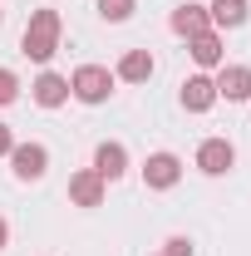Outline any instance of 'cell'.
Instances as JSON below:
<instances>
[{
  "mask_svg": "<svg viewBox=\"0 0 251 256\" xmlns=\"http://www.w3.org/2000/svg\"><path fill=\"white\" fill-rule=\"evenodd\" d=\"M172 30L182 34V40H192V34H202V30H212V20H207V5H178L172 10Z\"/></svg>",
  "mask_w": 251,
  "mask_h": 256,
  "instance_id": "obj_13",
  "label": "cell"
},
{
  "mask_svg": "<svg viewBox=\"0 0 251 256\" xmlns=\"http://www.w3.org/2000/svg\"><path fill=\"white\" fill-rule=\"evenodd\" d=\"M108 94H114V69H104V64H79V69L69 74V98H79V104H104Z\"/></svg>",
  "mask_w": 251,
  "mask_h": 256,
  "instance_id": "obj_2",
  "label": "cell"
},
{
  "mask_svg": "<svg viewBox=\"0 0 251 256\" xmlns=\"http://www.w3.org/2000/svg\"><path fill=\"white\" fill-rule=\"evenodd\" d=\"M94 172L104 178V182H118L128 172V148L124 143H98L94 148Z\"/></svg>",
  "mask_w": 251,
  "mask_h": 256,
  "instance_id": "obj_9",
  "label": "cell"
},
{
  "mask_svg": "<svg viewBox=\"0 0 251 256\" xmlns=\"http://www.w3.org/2000/svg\"><path fill=\"white\" fill-rule=\"evenodd\" d=\"M60 34H64L60 10H34L30 25H25V34H20V54L34 60V64H50L54 54H60Z\"/></svg>",
  "mask_w": 251,
  "mask_h": 256,
  "instance_id": "obj_1",
  "label": "cell"
},
{
  "mask_svg": "<svg viewBox=\"0 0 251 256\" xmlns=\"http://www.w3.org/2000/svg\"><path fill=\"white\" fill-rule=\"evenodd\" d=\"M10 148H15V138H10V124H0V158H10Z\"/></svg>",
  "mask_w": 251,
  "mask_h": 256,
  "instance_id": "obj_18",
  "label": "cell"
},
{
  "mask_svg": "<svg viewBox=\"0 0 251 256\" xmlns=\"http://www.w3.org/2000/svg\"><path fill=\"white\" fill-rule=\"evenodd\" d=\"M114 79H124V84H148L153 79V54L148 50H128L118 69H114Z\"/></svg>",
  "mask_w": 251,
  "mask_h": 256,
  "instance_id": "obj_12",
  "label": "cell"
},
{
  "mask_svg": "<svg viewBox=\"0 0 251 256\" xmlns=\"http://www.w3.org/2000/svg\"><path fill=\"white\" fill-rule=\"evenodd\" d=\"M143 182L153 192H168L182 182V158L178 153H148V162H143Z\"/></svg>",
  "mask_w": 251,
  "mask_h": 256,
  "instance_id": "obj_4",
  "label": "cell"
},
{
  "mask_svg": "<svg viewBox=\"0 0 251 256\" xmlns=\"http://www.w3.org/2000/svg\"><path fill=\"white\" fill-rule=\"evenodd\" d=\"M212 84H217V98H226V104H246V98H251V64H222Z\"/></svg>",
  "mask_w": 251,
  "mask_h": 256,
  "instance_id": "obj_5",
  "label": "cell"
},
{
  "mask_svg": "<svg viewBox=\"0 0 251 256\" xmlns=\"http://www.w3.org/2000/svg\"><path fill=\"white\" fill-rule=\"evenodd\" d=\"M158 256H162V252H158Z\"/></svg>",
  "mask_w": 251,
  "mask_h": 256,
  "instance_id": "obj_20",
  "label": "cell"
},
{
  "mask_svg": "<svg viewBox=\"0 0 251 256\" xmlns=\"http://www.w3.org/2000/svg\"><path fill=\"white\" fill-rule=\"evenodd\" d=\"M133 10H138V0H98V15H104L108 25H124Z\"/></svg>",
  "mask_w": 251,
  "mask_h": 256,
  "instance_id": "obj_15",
  "label": "cell"
},
{
  "mask_svg": "<svg viewBox=\"0 0 251 256\" xmlns=\"http://www.w3.org/2000/svg\"><path fill=\"white\" fill-rule=\"evenodd\" d=\"M15 94H20V79H15L10 69H0V108H5V104H15Z\"/></svg>",
  "mask_w": 251,
  "mask_h": 256,
  "instance_id": "obj_16",
  "label": "cell"
},
{
  "mask_svg": "<svg viewBox=\"0 0 251 256\" xmlns=\"http://www.w3.org/2000/svg\"><path fill=\"white\" fill-rule=\"evenodd\" d=\"M232 162H236V148H232L226 138H207V143L197 148V168H202L207 178H222V172H232Z\"/></svg>",
  "mask_w": 251,
  "mask_h": 256,
  "instance_id": "obj_6",
  "label": "cell"
},
{
  "mask_svg": "<svg viewBox=\"0 0 251 256\" xmlns=\"http://www.w3.org/2000/svg\"><path fill=\"white\" fill-rule=\"evenodd\" d=\"M10 168H15L20 182H40L44 168H50V148L44 143H15L10 148Z\"/></svg>",
  "mask_w": 251,
  "mask_h": 256,
  "instance_id": "obj_3",
  "label": "cell"
},
{
  "mask_svg": "<svg viewBox=\"0 0 251 256\" xmlns=\"http://www.w3.org/2000/svg\"><path fill=\"white\" fill-rule=\"evenodd\" d=\"M188 50H192V60L202 64V69H222V34H217V30L192 34V40H188Z\"/></svg>",
  "mask_w": 251,
  "mask_h": 256,
  "instance_id": "obj_14",
  "label": "cell"
},
{
  "mask_svg": "<svg viewBox=\"0 0 251 256\" xmlns=\"http://www.w3.org/2000/svg\"><path fill=\"white\" fill-rule=\"evenodd\" d=\"M246 15H251L246 0H212V5H207L212 30H236V25H246Z\"/></svg>",
  "mask_w": 251,
  "mask_h": 256,
  "instance_id": "obj_11",
  "label": "cell"
},
{
  "mask_svg": "<svg viewBox=\"0 0 251 256\" xmlns=\"http://www.w3.org/2000/svg\"><path fill=\"white\" fill-rule=\"evenodd\" d=\"M69 202H74V207H98V202H104V178H98L94 168H79V172L69 178Z\"/></svg>",
  "mask_w": 251,
  "mask_h": 256,
  "instance_id": "obj_7",
  "label": "cell"
},
{
  "mask_svg": "<svg viewBox=\"0 0 251 256\" xmlns=\"http://www.w3.org/2000/svg\"><path fill=\"white\" fill-rule=\"evenodd\" d=\"M212 104H217V84H212L207 74L182 79V108H188V114H207Z\"/></svg>",
  "mask_w": 251,
  "mask_h": 256,
  "instance_id": "obj_10",
  "label": "cell"
},
{
  "mask_svg": "<svg viewBox=\"0 0 251 256\" xmlns=\"http://www.w3.org/2000/svg\"><path fill=\"white\" fill-rule=\"evenodd\" d=\"M162 256H192V242L188 236H168L162 242Z\"/></svg>",
  "mask_w": 251,
  "mask_h": 256,
  "instance_id": "obj_17",
  "label": "cell"
},
{
  "mask_svg": "<svg viewBox=\"0 0 251 256\" xmlns=\"http://www.w3.org/2000/svg\"><path fill=\"white\" fill-rule=\"evenodd\" d=\"M30 98L40 104V108H60V104H69V79L44 69V74H40V79L30 84Z\"/></svg>",
  "mask_w": 251,
  "mask_h": 256,
  "instance_id": "obj_8",
  "label": "cell"
},
{
  "mask_svg": "<svg viewBox=\"0 0 251 256\" xmlns=\"http://www.w3.org/2000/svg\"><path fill=\"white\" fill-rule=\"evenodd\" d=\"M5 246H10V222L0 217V252H5Z\"/></svg>",
  "mask_w": 251,
  "mask_h": 256,
  "instance_id": "obj_19",
  "label": "cell"
}]
</instances>
